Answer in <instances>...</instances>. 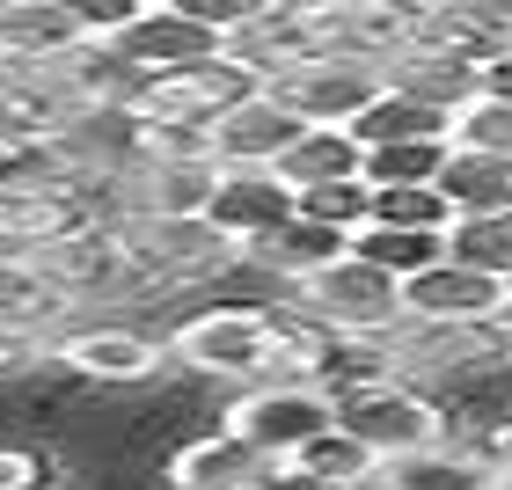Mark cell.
Segmentation results:
<instances>
[{"mask_svg":"<svg viewBox=\"0 0 512 490\" xmlns=\"http://www.w3.org/2000/svg\"><path fill=\"white\" fill-rule=\"evenodd\" d=\"M278 330H286V300H205L183 322H169V366L198 373V381H220V388H242V381H264V366L278 352Z\"/></svg>","mask_w":512,"mask_h":490,"instance_id":"6da1fadb","label":"cell"},{"mask_svg":"<svg viewBox=\"0 0 512 490\" xmlns=\"http://www.w3.org/2000/svg\"><path fill=\"white\" fill-rule=\"evenodd\" d=\"M330 425L352 432L374 461L388 454H410V447H432V439L454 432V410L447 395L410 381V373H388V366H366V373H344L330 388Z\"/></svg>","mask_w":512,"mask_h":490,"instance_id":"7a4b0ae2","label":"cell"},{"mask_svg":"<svg viewBox=\"0 0 512 490\" xmlns=\"http://www.w3.org/2000/svg\"><path fill=\"white\" fill-rule=\"evenodd\" d=\"M278 300H286L300 322H315L322 337H337V344H381L395 322H403L395 278L374 271V264L352 256V249H337L330 264H315V271H300Z\"/></svg>","mask_w":512,"mask_h":490,"instance_id":"3957f363","label":"cell"},{"mask_svg":"<svg viewBox=\"0 0 512 490\" xmlns=\"http://www.w3.org/2000/svg\"><path fill=\"white\" fill-rule=\"evenodd\" d=\"M110 227H118V242L132 256V278H139L147 300L198 293V286L235 278V242H227L205 213H191V220H110Z\"/></svg>","mask_w":512,"mask_h":490,"instance_id":"277c9868","label":"cell"},{"mask_svg":"<svg viewBox=\"0 0 512 490\" xmlns=\"http://www.w3.org/2000/svg\"><path fill=\"white\" fill-rule=\"evenodd\" d=\"M44 366L74 373L88 388H147V381L169 373V344L154 330H139L118 308H88V315L66 322V330L44 337Z\"/></svg>","mask_w":512,"mask_h":490,"instance_id":"5b68a950","label":"cell"},{"mask_svg":"<svg viewBox=\"0 0 512 490\" xmlns=\"http://www.w3.org/2000/svg\"><path fill=\"white\" fill-rule=\"evenodd\" d=\"M30 256H37V271L52 278V286L74 300L81 315H88V308H125V300H147V293H139V278H132V256H125V242H118V227H110L103 213L74 220L66 235H52V242L30 249Z\"/></svg>","mask_w":512,"mask_h":490,"instance_id":"8992f818","label":"cell"},{"mask_svg":"<svg viewBox=\"0 0 512 490\" xmlns=\"http://www.w3.org/2000/svg\"><path fill=\"white\" fill-rule=\"evenodd\" d=\"M220 425L242 447H256L264 461H278V454H293L300 439H315L330 425V388H315V381H242V388H227Z\"/></svg>","mask_w":512,"mask_h":490,"instance_id":"52a82bcc","label":"cell"},{"mask_svg":"<svg viewBox=\"0 0 512 490\" xmlns=\"http://www.w3.org/2000/svg\"><path fill=\"white\" fill-rule=\"evenodd\" d=\"M293 8H300V22H308L315 52H337V59L388 66L417 37V8L410 0H293Z\"/></svg>","mask_w":512,"mask_h":490,"instance_id":"ba28073f","label":"cell"},{"mask_svg":"<svg viewBox=\"0 0 512 490\" xmlns=\"http://www.w3.org/2000/svg\"><path fill=\"white\" fill-rule=\"evenodd\" d=\"M505 278L469 264V256H432L425 271L395 278V300H403V322H498L505 315Z\"/></svg>","mask_w":512,"mask_h":490,"instance_id":"9c48e42d","label":"cell"},{"mask_svg":"<svg viewBox=\"0 0 512 490\" xmlns=\"http://www.w3.org/2000/svg\"><path fill=\"white\" fill-rule=\"evenodd\" d=\"M388 88V74L374 59H337V52H315V59H300L286 66V74L271 81V96L293 110L300 125H352L366 103H374Z\"/></svg>","mask_w":512,"mask_h":490,"instance_id":"30bf717a","label":"cell"},{"mask_svg":"<svg viewBox=\"0 0 512 490\" xmlns=\"http://www.w3.org/2000/svg\"><path fill=\"white\" fill-rule=\"evenodd\" d=\"M249 74L235 59H191V66H169V74H147L132 88V110L139 118H169V125H213L235 96H249Z\"/></svg>","mask_w":512,"mask_h":490,"instance_id":"8fae6325","label":"cell"},{"mask_svg":"<svg viewBox=\"0 0 512 490\" xmlns=\"http://www.w3.org/2000/svg\"><path fill=\"white\" fill-rule=\"evenodd\" d=\"M293 139H300V118L271 88H249L205 125V154H213V169H278V154Z\"/></svg>","mask_w":512,"mask_h":490,"instance_id":"7c38bea8","label":"cell"},{"mask_svg":"<svg viewBox=\"0 0 512 490\" xmlns=\"http://www.w3.org/2000/svg\"><path fill=\"white\" fill-rule=\"evenodd\" d=\"M154 476H161V490H271V461L242 447L227 425H213L198 439H176Z\"/></svg>","mask_w":512,"mask_h":490,"instance_id":"4fadbf2b","label":"cell"},{"mask_svg":"<svg viewBox=\"0 0 512 490\" xmlns=\"http://www.w3.org/2000/svg\"><path fill=\"white\" fill-rule=\"evenodd\" d=\"M110 52L147 81V74H169V66H191V59H220L227 44L205 30V22H191L183 8H169V0H147V8L110 37Z\"/></svg>","mask_w":512,"mask_h":490,"instance_id":"5bb4252c","label":"cell"},{"mask_svg":"<svg viewBox=\"0 0 512 490\" xmlns=\"http://www.w3.org/2000/svg\"><path fill=\"white\" fill-rule=\"evenodd\" d=\"M344 249V235L337 227H315V220H300V213H286L278 227H264V235H249L242 249H235V271H249V278H264L271 293H286L300 271H315V264H330V256Z\"/></svg>","mask_w":512,"mask_h":490,"instance_id":"9a60e30c","label":"cell"},{"mask_svg":"<svg viewBox=\"0 0 512 490\" xmlns=\"http://www.w3.org/2000/svg\"><path fill=\"white\" fill-rule=\"evenodd\" d=\"M491 461L476 454V439H432V447H410V454H388L374 461V483L381 490H491Z\"/></svg>","mask_w":512,"mask_h":490,"instance_id":"2e32d148","label":"cell"},{"mask_svg":"<svg viewBox=\"0 0 512 490\" xmlns=\"http://www.w3.org/2000/svg\"><path fill=\"white\" fill-rule=\"evenodd\" d=\"M417 44H432V52H447L476 74L498 44H512V0H447V8H425L417 15Z\"/></svg>","mask_w":512,"mask_h":490,"instance_id":"e0dca14e","label":"cell"},{"mask_svg":"<svg viewBox=\"0 0 512 490\" xmlns=\"http://www.w3.org/2000/svg\"><path fill=\"white\" fill-rule=\"evenodd\" d=\"M286 213H293V191L278 183V169H220V191L205 205V220H213L235 249L249 235H264V227H278Z\"/></svg>","mask_w":512,"mask_h":490,"instance_id":"ac0fdd59","label":"cell"},{"mask_svg":"<svg viewBox=\"0 0 512 490\" xmlns=\"http://www.w3.org/2000/svg\"><path fill=\"white\" fill-rule=\"evenodd\" d=\"M227 59H235L256 88H271L278 74H286V66L315 59V37H308V22H300V8H293V0H278L271 15H256L249 30H235V37H227Z\"/></svg>","mask_w":512,"mask_h":490,"instance_id":"d6986e66","label":"cell"},{"mask_svg":"<svg viewBox=\"0 0 512 490\" xmlns=\"http://www.w3.org/2000/svg\"><path fill=\"white\" fill-rule=\"evenodd\" d=\"M74 44H88L74 30V15L59 0H0V52L8 66H59Z\"/></svg>","mask_w":512,"mask_h":490,"instance_id":"ffe728a7","label":"cell"},{"mask_svg":"<svg viewBox=\"0 0 512 490\" xmlns=\"http://www.w3.org/2000/svg\"><path fill=\"white\" fill-rule=\"evenodd\" d=\"M81 308L66 300L52 278L37 271V256H22V249H0V322L8 330H37V337H52L66 330Z\"/></svg>","mask_w":512,"mask_h":490,"instance_id":"44dd1931","label":"cell"},{"mask_svg":"<svg viewBox=\"0 0 512 490\" xmlns=\"http://www.w3.org/2000/svg\"><path fill=\"white\" fill-rule=\"evenodd\" d=\"M96 205L81 191H22V183H0V249H44L52 235H66L74 220H88Z\"/></svg>","mask_w":512,"mask_h":490,"instance_id":"7402d4cb","label":"cell"},{"mask_svg":"<svg viewBox=\"0 0 512 490\" xmlns=\"http://www.w3.org/2000/svg\"><path fill=\"white\" fill-rule=\"evenodd\" d=\"M432 191L447 198L454 220L512 213V154H447L439 176H432Z\"/></svg>","mask_w":512,"mask_h":490,"instance_id":"603a6c76","label":"cell"},{"mask_svg":"<svg viewBox=\"0 0 512 490\" xmlns=\"http://www.w3.org/2000/svg\"><path fill=\"white\" fill-rule=\"evenodd\" d=\"M344 249L366 256V264L388 271V278H410V271H425L432 256H447V227H395V220L366 213L352 235H344Z\"/></svg>","mask_w":512,"mask_h":490,"instance_id":"cb8c5ba5","label":"cell"},{"mask_svg":"<svg viewBox=\"0 0 512 490\" xmlns=\"http://www.w3.org/2000/svg\"><path fill=\"white\" fill-rule=\"evenodd\" d=\"M381 74H388V88H403V96H417V103H432V110H454L461 96H469V88H476V74H469V66H461V59H447V52H432V44H403V52H395L388 66H381Z\"/></svg>","mask_w":512,"mask_h":490,"instance_id":"d4e9b609","label":"cell"},{"mask_svg":"<svg viewBox=\"0 0 512 490\" xmlns=\"http://www.w3.org/2000/svg\"><path fill=\"white\" fill-rule=\"evenodd\" d=\"M337 176H359V139L344 125H300V139L278 154V183L308 191V183H337Z\"/></svg>","mask_w":512,"mask_h":490,"instance_id":"484cf974","label":"cell"},{"mask_svg":"<svg viewBox=\"0 0 512 490\" xmlns=\"http://www.w3.org/2000/svg\"><path fill=\"white\" fill-rule=\"evenodd\" d=\"M344 132H352L359 147H388V139H447V110L417 103V96H403V88H381Z\"/></svg>","mask_w":512,"mask_h":490,"instance_id":"4316f807","label":"cell"},{"mask_svg":"<svg viewBox=\"0 0 512 490\" xmlns=\"http://www.w3.org/2000/svg\"><path fill=\"white\" fill-rule=\"evenodd\" d=\"M447 154H454L447 139H388V147H359V183H366V191H395V183H432Z\"/></svg>","mask_w":512,"mask_h":490,"instance_id":"83f0119b","label":"cell"},{"mask_svg":"<svg viewBox=\"0 0 512 490\" xmlns=\"http://www.w3.org/2000/svg\"><path fill=\"white\" fill-rule=\"evenodd\" d=\"M447 147L454 154H512V103L469 88V96L447 110Z\"/></svg>","mask_w":512,"mask_h":490,"instance_id":"f1b7e54d","label":"cell"},{"mask_svg":"<svg viewBox=\"0 0 512 490\" xmlns=\"http://www.w3.org/2000/svg\"><path fill=\"white\" fill-rule=\"evenodd\" d=\"M366 205H374V191H366L359 176H337V183H308V191H293V213L315 220V227H337V235H352V227L366 220Z\"/></svg>","mask_w":512,"mask_h":490,"instance_id":"f546056e","label":"cell"},{"mask_svg":"<svg viewBox=\"0 0 512 490\" xmlns=\"http://www.w3.org/2000/svg\"><path fill=\"white\" fill-rule=\"evenodd\" d=\"M447 249H454V256H469V264H483V271H498L505 286H512V213L454 220V227H447Z\"/></svg>","mask_w":512,"mask_h":490,"instance_id":"4dcf8cb0","label":"cell"},{"mask_svg":"<svg viewBox=\"0 0 512 490\" xmlns=\"http://www.w3.org/2000/svg\"><path fill=\"white\" fill-rule=\"evenodd\" d=\"M366 213H374V220H395V227H454L447 198H439L432 183H395V191H374Z\"/></svg>","mask_w":512,"mask_h":490,"instance_id":"1f68e13d","label":"cell"},{"mask_svg":"<svg viewBox=\"0 0 512 490\" xmlns=\"http://www.w3.org/2000/svg\"><path fill=\"white\" fill-rule=\"evenodd\" d=\"M66 469L44 447H22V439H0V490H59Z\"/></svg>","mask_w":512,"mask_h":490,"instance_id":"d6a6232c","label":"cell"},{"mask_svg":"<svg viewBox=\"0 0 512 490\" xmlns=\"http://www.w3.org/2000/svg\"><path fill=\"white\" fill-rule=\"evenodd\" d=\"M169 8H183V15H191V22H205V30H213V37L227 44V37H235V30H249V22H256V15H271V8H278V0H169Z\"/></svg>","mask_w":512,"mask_h":490,"instance_id":"836d02e7","label":"cell"},{"mask_svg":"<svg viewBox=\"0 0 512 490\" xmlns=\"http://www.w3.org/2000/svg\"><path fill=\"white\" fill-rule=\"evenodd\" d=\"M59 8L74 15V30H81L88 44H110L139 8H147V0H59Z\"/></svg>","mask_w":512,"mask_h":490,"instance_id":"e575fe53","label":"cell"},{"mask_svg":"<svg viewBox=\"0 0 512 490\" xmlns=\"http://www.w3.org/2000/svg\"><path fill=\"white\" fill-rule=\"evenodd\" d=\"M37 366H44V337L0 322V381H22V373H37Z\"/></svg>","mask_w":512,"mask_h":490,"instance_id":"d590c367","label":"cell"},{"mask_svg":"<svg viewBox=\"0 0 512 490\" xmlns=\"http://www.w3.org/2000/svg\"><path fill=\"white\" fill-rule=\"evenodd\" d=\"M476 454L491 461V469H512V403H505V410L491 417V425L476 432Z\"/></svg>","mask_w":512,"mask_h":490,"instance_id":"8d00e7d4","label":"cell"},{"mask_svg":"<svg viewBox=\"0 0 512 490\" xmlns=\"http://www.w3.org/2000/svg\"><path fill=\"white\" fill-rule=\"evenodd\" d=\"M476 96H498V103H512V44H498V52L476 66Z\"/></svg>","mask_w":512,"mask_h":490,"instance_id":"74e56055","label":"cell"},{"mask_svg":"<svg viewBox=\"0 0 512 490\" xmlns=\"http://www.w3.org/2000/svg\"><path fill=\"white\" fill-rule=\"evenodd\" d=\"M491 490H512V469H498V476H491Z\"/></svg>","mask_w":512,"mask_h":490,"instance_id":"f35d334b","label":"cell"},{"mask_svg":"<svg viewBox=\"0 0 512 490\" xmlns=\"http://www.w3.org/2000/svg\"><path fill=\"white\" fill-rule=\"evenodd\" d=\"M410 8H417V15H425V8H447V0H410Z\"/></svg>","mask_w":512,"mask_h":490,"instance_id":"ab89813d","label":"cell"},{"mask_svg":"<svg viewBox=\"0 0 512 490\" xmlns=\"http://www.w3.org/2000/svg\"><path fill=\"white\" fill-rule=\"evenodd\" d=\"M498 322H505V330H512V293H505V315H498Z\"/></svg>","mask_w":512,"mask_h":490,"instance_id":"60d3db41","label":"cell"},{"mask_svg":"<svg viewBox=\"0 0 512 490\" xmlns=\"http://www.w3.org/2000/svg\"><path fill=\"white\" fill-rule=\"evenodd\" d=\"M352 490H381V483H374V476H366V483H352Z\"/></svg>","mask_w":512,"mask_h":490,"instance_id":"b9f144b4","label":"cell"},{"mask_svg":"<svg viewBox=\"0 0 512 490\" xmlns=\"http://www.w3.org/2000/svg\"><path fill=\"white\" fill-rule=\"evenodd\" d=\"M0 74H8V52H0Z\"/></svg>","mask_w":512,"mask_h":490,"instance_id":"7bdbcfd3","label":"cell"}]
</instances>
